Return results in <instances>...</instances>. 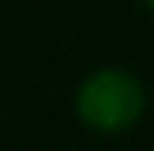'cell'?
I'll return each mask as SVG.
<instances>
[{"instance_id":"cell-1","label":"cell","mask_w":154,"mask_h":151,"mask_svg":"<svg viewBox=\"0 0 154 151\" xmlns=\"http://www.w3.org/2000/svg\"><path fill=\"white\" fill-rule=\"evenodd\" d=\"M147 110V90L130 69L106 65L89 72L75 90V113L93 134H123L140 124Z\"/></svg>"},{"instance_id":"cell-2","label":"cell","mask_w":154,"mask_h":151,"mask_svg":"<svg viewBox=\"0 0 154 151\" xmlns=\"http://www.w3.org/2000/svg\"><path fill=\"white\" fill-rule=\"evenodd\" d=\"M140 4H144V7H147V11L154 14V0H140Z\"/></svg>"}]
</instances>
